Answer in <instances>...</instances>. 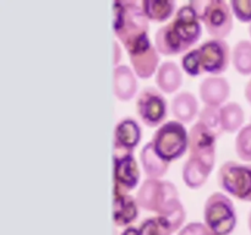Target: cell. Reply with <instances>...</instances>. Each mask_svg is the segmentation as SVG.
<instances>
[{
    "mask_svg": "<svg viewBox=\"0 0 251 235\" xmlns=\"http://www.w3.org/2000/svg\"><path fill=\"white\" fill-rule=\"evenodd\" d=\"M249 202H251V196H250V200H249Z\"/></svg>",
    "mask_w": 251,
    "mask_h": 235,
    "instance_id": "36",
    "label": "cell"
},
{
    "mask_svg": "<svg viewBox=\"0 0 251 235\" xmlns=\"http://www.w3.org/2000/svg\"><path fill=\"white\" fill-rule=\"evenodd\" d=\"M114 51H115V58H114V64L117 66V64L120 61V58H122V53H120V48L118 46L117 42H114Z\"/></svg>",
    "mask_w": 251,
    "mask_h": 235,
    "instance_id": "32",
    "label": "cell"
},
{
    "mask_svg": "<svg viewBox=\"0 0 251 235\" xmlns=\"http://www.w3.org/2000/svg\"><path fill=\"white\" fill-rule=\"evenodd\" d=\"M173 230L168 223L161 217H151L145 219L139 227V235H172Z\"/></svg>",
    "mask_w": 251,
    "mask_h": 235,
    "instance_id": "26",
    "label": "cell"
},
{
    "mask_svg": "<svg viewBox=\"0 0 251 235\" xmlns=\"http://www.w3.org/2000/svg\"><path fill=\"white\" fill-rule=\"evenodd\" d=\"M248 223H249V229H250V232H251V211H250V213H249V219H248Z\"/></svg>",
    "mask_w": 251,
    "mask_h": 235,
    "instance_id": "34",
    "label": "cell"
},
{
    "mask_svg": "<svg viewBox=\"0 0 251 235\" xmlns=\"http://www.w3.org/2000/svg\"><path fill=\"white\" fill-rule=\"evenodd\" d=\"M244 95L245 98H247L248 102L251 104V78L249 81L247 82V85H245V88H244Z\"/></svg>",
    "mask_w": 251,
    "mask_h": 235,
    "instance_id": "31",
    "label": "cell"
},
{
    "mask_svg": "<svg viewBox=\"0 0 251 235\" xmlns=\"http://www.w3.org/2000/svg\"><path fill=\"white\" fill-rule=\"evenodd\" d=\"M141 127L132 118H123L115 125L114 130V156L132 153L135 147L141 141Z\"/></svg>",
    "mask_w": 251,
    "mask_h": 235,
    "instance_id": "11",
    "label": "cell"
},
{
    "mask_svg": "<svg viewBox=\"0 0 251 235\" xmlns=\"http://www.w3.org/2000/svg\"><path fill=\"white\" fill-rule=\"evenodd\" d=\"M134 72L140 78H150L158 70L159 55L156 46L151 43L149 34L137 39L126 48Z\"/></svg>",
    "mask_w": 251,
    "mask_h": 235,
    "instance_id": "8",
    "label": "cell"
},
{
    "mask_svg": "<svg viewBox=\"0 0 251 235\" xmlns=\"http://www.w3.org/2000/svg\"><path fill=\"white\" fill-rule=\"evenodd\" d=\"M140 162L149 179H161L169 170V163L156 153L152 142H147L141 148Z\"/></svg>",
    "mask_w": 251,
    "mask_h": 235,
    "instance_id": "17",
    "label": "cell"
},
{
    "mask_svg": "<svg viewBox=\"0 0 251 235\" xmlns=\"http://www.w3.org/2000/svg\"><path fill=\"white\" fill-rule=\"evenodd\" d=\"M151 142L156 153L171 163L181 158L189 149V132L180 121L171 120L157 129Z\"/></svg>",
    "mask_w": 251,
    "mask_h": 235,
    "instance_id": "2",
    "label": "cell"
},
{
    "mask_svg": "<svg viewBox=\"0 0 251 235\" xmlns=\"http://www.w3.org/2000/svg\"><path fill=\"white\" fill-rule=\"evenodd\" d=\"M140 4L147 19L153 22L167 21L176 10L173 0H144Z\"/></svg>",
    "mask_w": 251,
    "mask_h": 235,
    "instance_id": "21",
    "label": "cell"
},
{
    "mask_svg": "<svg viewBox=\"0 0 251 235\" xmlns=\"http://www.w3.org/2000/svg\"><path fill=\"white\" fill-rule=\"evenodd\" d=\"M201 21L208 34L215 39H225L233 29V15L229 2L223 0H208Z\"/></svg>",
    "mask_w": 251,
    "mask_h": 235,
    "instance_id": "9",
    "label": "cell"
},
{
    "mask_svg": "<svg viewBox=\"0 0 251 235\" xmlns=\"http://www.w3.org/2000/svg\"><path fill=\"white\" fill-rule=\"evenodd\" d=\"M157 87L164 93H173L180 88L183 83V73L180 68L173 61H166L157 70Z\"/></svg>",
    "mask_w": 251,
    "mask_h": 235,
    "instance_id": "19",
    "label": "cell"
},
{
    "mask_svg": "<svg viewBox=\"0 0 251 235\" xmlns=\"http://www.w3.org/2000/svg\"><path fill=\"white\" fill-rule=\"evenodd\" d=\"M216 140L217 136L198 121L189 131V157L198 158L212 170L216 162Z\"/></svg>",
    "mask_w": 251,
    "mask_h": 235,
    "instance_id": "10",
    "label": "cell"
},
{
    "mask_svg": "<svg viewBox=\"0 0 251 235\" xmlns=\"http://www.w3.org/2000/svg\"><path fill=\"white\" fill-rule=\"evenodd\" d=\"M235 152L245 162H251V124L245 125L235 137Z\"/></svg>",
    "mask_w": 251,
    "mask_h": 235,
    "instance_id": "27",
    "label": "cell"
},
{
    "mask_svg": "<svg viewBox=\"0 0 251 235\" xmlns=\"http://www.w3.org/2000/svg\"><path fill=\"white\" fill-rule=\"evenodd\" d=\"M136 76L127 65H117L114 68V94L122 102L132 99L137 92Z\"/></svg>",
    "mask_w": 251,
    "mask_h": 235,
    "instance_id": "16",
    "label": "cell"
},
{
    "mask_svg": "<svg viewBox=\"0 0 251 235\" xmlns=\"http://www.w3.org/2000/svg\"><path fill=\"white\" fill-rule=\"evenodd\" d=\"M172 113L178 121L191 122L199 114V102L191 92H180L172 99Z\"/></svg>",
    "mask_w": 251,
    "mask_h": 235,
    "instance_id": "18",
    "label": "cell"
},
{
    "mask_svg": "<svg viewBox=\"0 0 251 235\" xmlns=\"http://www.w3.org/2000/svg\"><path fill=\"white\" fill-rule=\"evenodd\" d=\"M114 11V33L125 49L141 37L149 34V19L142 10L141 4L136 1H115L113 4Z\"/></svg>",
    "mask_w": 251,
    "mask_h": 235,
    "instance_id": "1",
    "label": "cell"
},
{
    "mask_svg": "<svg viewBox=\"0 0 251 235\" xmlns=\"http://www.w3.org/2000/svg\"><path fill=\"white\" fill-rule=\"evenodd\" d=\"M203 219L216 235H229L237 225V212L232 200L222 192H213L205 202Z\"/></svg>",
    "mask_w": 251,
    "mask_h": 235,
    "instance_id": "3",
    "label": "cell"
},
{
    "mask_svg": "<svg viewBox=\"0 0 251 235\" xmlns=\"http://www.w3.org/2000/svg\"><path fill=\"white\" fill-rule=\"evenodd\" d=\"M211 171L212 170L198 158L189 157L183 166V180L189 188L196 190L202 188L203 184L207 181Z\"/></svg>",
    "mask_w": 251,
    "mask_h": 235,
    "instance_id": "20",
    "label": "cell"
},
{
    "mask_svg": "<svg viewBox=\"0 0 251 235\" xmlns=\"http://www.w3.org/2000/svg\"><path fill=\"white\" fill-rule=\"evenodd\" d=\"M181 66H183L184 71L190 76H199L202 73L200 68V63H199L198 53L195 49H190L186 51L181 58Z\"/></svg>",
    "mask_w": 251,
    "mask_h": 235,
    "instance_id": "28",
    "label": "cell"
},
{
    "mask_svg": "<svg viewBox=\"0 0 251 235\" xmlns=\"http://www.w3.org/2000/svg\"><path fill=\"white\" fill-rule=\"evenodd\" d=\"M139 215V203L126 191L114 188L113 200V220L118 227H127Z\"/></svg>",
    "mask_w": 251,
    "mask_h": 235,
    "instance_id": "13",
    "label": "cell"
},
{
    "mask_svg": "<svg viewBox=\"0 0 251 235\" xmlns=\"http://www.w3.org/2000/svg\"><path fill=\"white\" fill-rule=\"evenodd\" d=\"M179 235H216L210 228L202 223H190L180 230Z\"/></svg>",
    "mask_w": 251,
    "mask_h": 235,
    "instance_id": "30",
    "label": "cell"
},
{
    "mask_svg": "<svg viewBox=\"0 0 251 235\" xmlns=\"http://www.w3.org/2000/svg\"><path fill=\"white\" fill-rule=\"evenodd\" d=\"M199 93L205 105L220 107L229 97V82L221 76H208L201 81Z\"/></svg>",
    "mask_w": 251,
    "mask_h": 235,
    "instance_id": "14",
    "label": "cell"
},
{
    "mask_svg": "<svg viewBox=\"0 0 251 235\" xmlns=\"http://www.w3.org/2000/svg\"><path fill=\"white\" fill-rule=\"evenodd\" d=\"M136 113L145 125L158 126L168 114L166 98L152 86L142 88L136 98Z\"/></svg>",
    "mask_w": 251,
    "mask_h": 235,
    "instance_id": "7",
    "label": "cell"
},
{
    "mask_svg": "<svg viewBox=\"0 0 251 235\" xmlns=\"http://www.w3.org/2000/svg\"><path fill=\"white\" fill-rule=\"evenodd\" d=\"M174 197H179V192L173 183L146 179L137 191L136 201L140 207L157 214L166 202Z\"/></svg>",
    "mask_w": 251,
    "mask_h": 235,
    "instance_id": "5",
    "label": "cell"
},
{
    "mask_svg": "<svg viewBox=\"0 0 251 235\" xmlns=\"http://www.w3.org/2000/svg\"><path fill=\"white\" fill-rule=\"evenodd\" d=\"M199 121L202 122L208 130L213 132L216 136H221L223 132L222 117H221V107L205 105L199 113Z\"/></svg>",
    "mask_w": 251,
    "mask_h": 235,
    "instance_id": "25",
    "label": "cell"
},
{
    "mask_svg": "<svg viewBox=\"0 0 251 235\" xmlns=\"http://www.w3.org/2000/svg\"><path fill=\"white\" fill-rule=\"evenodd\" d=\"M122 235H139V229L135 227H127L126 229L122 233Z\"/></svg>",
    "mask_w": 251,
    "mask_h": 235,
    "instance_id": "33",
    "label": "cell"
},
{
    "mask_svg": "<svg viewBox=\"0 0 251 235\" xmlns=\"http://www.w3.org/2000/svg\"><path fill=\"white\" fill-rule=\"evenodd\" d=\"M154 43H156V49L158 53L163 55H176L189 49V47L178 36L171 22L162 26L156 32Z\"/></svg>",
    "mask_w": 251,
    "mask_h": 235,
    "instance_id": "15",
    "label": "cell"
},
{
    "mask_svg": "<svg viewBox=\"0 0 251 235\" xmlns=\"http://www.w3.org/2000/svg\"><path fill=\"white\" fill-rule=\"evenodd\" d=\"M140 181V169L132 153L114 156V188L131 191Z\"/></svg>",
    "mask_w": 251,
    "mask_h": 235,
    "instance_id": "12",
    "label": "cell"
},
{
    "mask_svg": "<svg viewBox=\"0 0 251 235\" xmlns=\"http://www.w3.org/2000/svg\"><path fill=\"white\" fill-rule=\"evenodd\" d=\"M249 33H250V37H251V24H250V27H249Z\"/></svg>",
    "mask_w": 251,
    "mask_h": 235,
    "instance_id": "35",
    "label": "cell"
},
{
    "mask_svg": "<svg viewBox=\"0 0 251 235\" xmlns=\"http://www.w3.org/2000/svg\"><path fill=\"white\" fill-rule=\"evenodd\" d=\"M201 71L217 76L229 68L230 48L225 39H208L196 48Z\"/></svg>",
    "mask_w": 251,
    "mask_h": 235,
    "instance_id": "6",
    "label": "cell"
},
{
    "mask_svg": "<svg viewBox=\"0 0 251 235\" xmlns=\"http://www.w3.org/2000/svg\"><path fill=\"white\" fill-rule=\"evenodd\" d=\"M229 5L232 12L240 22L251 24V0H232Z\"/></svg>",
    "mask_w": 251,
    "mask_h": 235,
    "instance_id": "29",
    "label": "cell"
},
{
    "mask_svg": "<svg viewBox=\"0 0 251 235\" xmlns=\"http://www.w3.org/2000/svg\"><path fill=\"white\" fill-rule=\"evenodd\" d=\"M157 215L166 220L174 233L183 225L186 214L179 197H174L166 202V205L159 210Z\"/></svg>",
    "mask_w": 251,
    "mask_h": 235,
    "instance_id": "23",
    "label": "cell"
},
{
    "mask_svg": "<svg viewBox=\"0 0 251 235\" xmlns=\"http://www.w3.org/2000/svg\"><path fill=\"white\" fill-rule=\"evenodd\" d=\"M222 190L239 200L249 202L251 196V165L228 161L221 165L217 174Z\"/></svg>",
    "mask_w": 251,
    "mask_h": 235,
    "instance_id": "4",
    "label": "cell"
},
{
    "mask_svg": "<svg viewBox=\"0 0 251 235\" xmlns=\"http://www.w3.org/2000/svg\"><path fill=\"white\" fill-rule=\"evenodd\" d=\"M233 65L242 75H251V42L242 39L233 48Z\"/></svg>",
    "mask_w": 251,
    "mask_h": 235,
    "instance_id": "24",
    "label": "cell"
},
{
    "mask_svg": "<svg viewBox=\"0 0 251 235\" xmlns=\"http://www.w3.org/2000/svg\"><path fill=\"white\" fill-rule=\"evenodd\" d=\"M221 117H222L223 131L233 134L243 127L245 114L239 103L229 102L221 107Z\"/></svg>",
    "mask_w": 251,
    "mask_h": 235,
    "instance_id": "22",
    "label": "cell"
}]
</instances>
